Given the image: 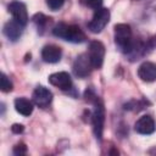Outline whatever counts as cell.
Segmentation results:
<instances>
[{
  "label": "cell",
  "mask_w": 156,
  "mask_h": 156,
  "mask_svg": "<svg viewBox=\"0 0 156 156\" xmlns=\"http://www.w3.org/2000/svg\"><path fill=\"white\" fill-rule=\"evenodd\" d=\"M62 51L57 45H46L41 50V58L48 63H56L61 60Z\"/></svg>",
  "instance_id": "obj_12"
},
{
  "label": "cell",
  "mask_w": 156,
  "mask_h": 156,
  "mask_svg": "<svg viewBox=\"0 0 156 156\" xmlns=\"http://www.w3.org/2000/svg\"><path fill=\"white\" fill-rule=\"evenodd\" d=\"M63 2H65V0H46L48 6H49L52 11H56V10L61 9L62 5H63Z\"/></svg>",
  "instance_id": "obj_19"
},
{
  "label": "cell",
  "mask_w": 156,
  "mask_h": 156,
  "mask_svg": "<svg viewBox=\"0 0 156 156\" xmlns=\"http://www.w3.org/2000/svg\"><path fill=\"white\" fill-rule=\"evenodd\" d=\"M94 105V111H93V117H91V123H93V129L95 133V136L101 140L102 138V132H104V123H105V108L104 104L98 96L93 102Z\"/></svg>",
  "instance_id": "obj_3"
},
{
  "label": "cell",
  "mask_w": 156,
  "mask_h": 156,
  "mask_svg": "<svg viewBox=\"0 0 156 156\" xmlns=\"http://www.w3.org/2000/svg\"><path fill=\"white\" fill-rule=\"evenodd\" d=\"M13 154L17 155V156L26 155V154H27V146H26V144H23V143L16 144L15 147H13Z\"/></svg>",
  "instance_id": "obj_18"
},
{
  "label": "cell",
  "mask_w": 156,
  "mask_h": 156,
  "mask_svg": "<svg viewBox=\"0 0 156 156\" xmlns=\"http://www.w3.org/2000/svg\"><path fill=\"white\" fill-rule=\"evenodd\" d=\"M134 129L136 133L139 134H152L155 130H156V122L155 119L149 116V115H145V116H141L134 124Z\"/></svg>",
  "instance_id": "obj_10"
},
{
  "label": "cell",
  "mask_w": 156,
  "mask_h": 156,
  "mask_svg": "<svg viewBox=\"0 0 156 156\" xmlns=\"http://www.w3.org/2000/svg\"><path fill=\"white\" fill-rule=\"evenodd\" d=\"M48 20H50V18H48V17H46V16H44L43 13H37V15L33 17V21H34V23L38 26V28H39V27H40V28H43V27L46 24Z\"/></svg>",
  "instance_id": "obj_16"
},
{
  "label": "cell",
  "mask_w": 156,
  "mask_h": 156,
  "mask_svg": "<svg viewBox=\"0 0 156 156\" xmlns=\"http://www.w3.org/2000/svg\"><path fill=\"white\" fill-rule=\"evenodd\" d=\"M23 126L22 124H18V123H15L12 127H11V130L15 133V134H20V133H22L23 132Z\"/></svg>",
  "instance_id": "obj_20"
},
{
  "label": "cell",
  "mask_w": 156,
  "mask_h": 156,
  "mask_svg": "<svg viewBox=\"0 0 156 156\" xmlns=\"http://www.w3.org/2000/svg\"><path fill=\"white\" fill-rule=\"evenodd\" d=\"M15 108L22 116H30L33 112V102L26 98H17L15 100Z\"/></svg>",
  "instance_id": "obj_14"
},
{
  "label": "cell",
  "mask_w": 156,
  "mask_h": 156,
  "mask_svg": "<svg viewBox=\"0 0 156 156\" xmlns=\"http://www.w3.org/2000/svg\"><path fill=\"white\" fill-rule=\"evenodd\" d=\"M115 41L119 48V50L126 55L130 51L134 44V39L132 35V29L128 24L119 23L115 26Z\"/></svg>",
  "instance_id": "obj_2"
},
{
  "label": "cell",
  "mask_w": 156,
  "mask_h": 156,
  "mask_svg": "<svg viewBox=\"0 0 156 156\" xmlns=\"http://www.w3.org/2000/svg\"><path fill=\"white\" fill-rule=\"evenodd\" d=\"M102 1L104 0H80V2L90 9H94V10H98L99 7H101L102 5Z\"/></svg>",
  "instance_id": "obj_17"
},
{
  "label": "cell",
  "mask_w": 156,
  "mask_h": 156,
  "mask_svg": "<svg viewBox=\"0 0 156 156\" xmlns=\"http://www.w3.org/2000/svg\"><path fill=\"white\" fill-rule=\"evenodd\" d=\"M138 76L143 82L151 83L156 80V63L145 61L138 68Z\"/></svg>",
  "instance_id": "obj_11"
},
{
  "label": "cell",
  "mask_w": 156,
  "mask_h": 156,
  "mask_svg": "<svg viewBox=\"0 0 156 156\" xmlns=\"http://www.w3.org/2000/svg\"><path fill=\"white\" fill-rule=\"evenodd\" d=\"M23 27L21 23H18L17 21L12 20L9 21L5 26H4V34L11 40V41H16L20 39V37L22 35L23 32Z\"/></svg>",
  "instance_id": "obj_13"
},
{
  "label": "cell",
  "mask_w": 156,
  "mask_h": 156,
  "mask_svg": "<svg viewBox=\"0 0 156 156\" xmlns=\"http://www.w3.org/2000/svg\"><path fill=\"white\" fill-rule=\"evenodd\" d=\"M49 83L61 90H69L72 88V78L67 72H56L50 74Z\"/></svg>",
  "instance_id": "obj_9"
},
{
  "label": "cell",
  "mask_w": 156,
  "mask_h": 156,
  "mask_svg": "<svg viewBox=\"0 0 156 156\" xmlns=\"http://www.w3.org/2000/svg\"><path fill=\"white\" fill-rule=\"evenodd\" d=\"M0 87H1V90L4 93H9L12 90V82L9 79V77L5 74V73H1V79H0Z\"/></svg>",
  "instance_id": "obj_15"
},
{
  "label": "cell",
  "mask_w": 156,
  "mask_h": 156,
  "mask_svg": "<svg viewBox=\"0 0 156 156\" xmlns=\"http://www.w3.org/2000/svg\"><path fill=\"white\" fill-rule=\"evenodd\" d=\"M9 11L12 15V18L21 23L22 26H26L28 22V13H27V7L23 2L21 1H12L9 5Z\"/></svg>",
  "instance_id": "obj_8"
},
{
  "label": "cell",
  "mask_w": 156,
  "mask_h": 156,
  "mask_svg": "<svg viewBox=\"0 0 156 156\" xmlns=\"http://www.w3.org/2000/svg\"><path fill=\"white\" fill-rule=\"evenodd\" d=\"M52 34L55 37H58L63 40L71 41V43H83L85 41L87 37L83 33V30L74 24H66V23H58L52 28Z\"/></svg>",
  "instance_id": "obj_1"
},
{
  "label": "cell",
  "mask_w": 156,
  "mask_h": 156,
  "mask_svg": "<svg viewBox=\"0 0 156 156\" xmlns=\"http://www.w3.org/2000/svg\"><path fill=\"white\" fill-rule=\"evenodd\" d=\"M32 98H33V102L38 107L44 108V107H48L50 105V102L52 101V93L48 88L39 85L34 89Z\"/></svg>",
  "instance_id": "obj_7"
},
{
  "label": "cell",
  "mask_w": 156,
  "mask_h": 156,
  "mask_svg": "<svg viewBox=\"0 0 156 156\" xmlns=\"http://www.w3.org/2000/svg\"><path fill=\"white\" fill-rule=\"evenodd\" d=\"M110 21V10L106 7H99L94 10V16L88 23V29L93 33H100Z\"/></svg>",
  "instance_id": "obj_4"
},
{
  "label": "cell",
  "mask_w": 156,
  "mask_h": 156,
  "mask_svg": "<svg viewBox=\"0 0 156 156\" xmlns=\"http://www.w3.org/2000/svg\"><path fill=\"white\" fill-rule=\"evenodd\" d=\"M88 56L90 58L93 68H95V69L101 68V66L104 63V57H105V45L99 40L90 41Z\"/></svg>",
  "instance_id": "obj_5"
},
{
  "label": "cell",
  "mask_w": 156,
  "mask_h": 156,
  "mask_svg": "<svg viewBox=\"0 0 156 156\" xmlns=\"http://www.w3.org/2000/svg\"><path fill=\"white\" fill-rule=\"evenodd\" d=\"M93 69L90 58L88 56V54H82L79 55L73 63V73L79 77V78H85L90 74V71Z\"/></svg>",
  "instance_id": "obj_6"
}]
</instances>
